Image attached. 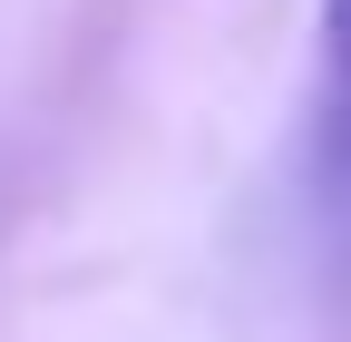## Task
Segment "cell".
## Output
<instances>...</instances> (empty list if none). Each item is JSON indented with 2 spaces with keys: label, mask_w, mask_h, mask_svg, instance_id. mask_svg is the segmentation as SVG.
Listing matches in <instances>:
<instances>
[{
  "label": "cell",
  "mask_w": 351,
  "mask_h": 342,
  "mask_svg": "<svg viewBox=\"0 0 351 342\" xmlns=\"http://www.w3.org/2000/svg\"><path fill=\"white\" fill-rule=\"evenodd\" d=\"M313 176L351 196V0L313 10Z\"/></svg>",
  "instance_id": "1"
}]
</instances>
